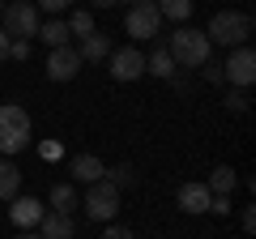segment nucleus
<instances>
[{
	"label": "nucleus",
	"mask_w": 256,
	"mask_h": 239,
	"mask_svg": "<svg viewBox=\"0 0 256 239\" xmlns=\"http://www.w3.org/2000/svg\"><path fill=\"white\" fill-rule=\"evenodd\" d=\"M166 56H171L180 68H201L205 60L214 56L210 38H205V30H192V26H180L171 34V43H166Z\"/></svg>",
	"instance_id": "obj_1"
},
{
	"label": "nucleus",
	"mask_w": 256,
	"mask_h": 239,
	"mask_svg": "<svg viewBox=\"0 0 256 239\" xmlns=\"http://www.w3.org/2000/svg\"><path fill=\"white\" fill-rule=\"evenodd\" d=\"M205 38L210 47H248L252 38V18L248 13H214V22L205 26Z\"/></svg>",
	"instance_id": "obj_2"
},
{
	"label": "nucleus",
	"mask_w": 256,
	"mask_h": 239,
	"mask_svg": "<svg viewBox=\"0 0 256 239\" xmlns=\"http://www.w3.org/2000/svg\"><path fill=\"white\" fill-rule=\"evenodd\" d=\"M30 146V116L22 102H0V158Z\"/></svg>",
	"instance_id": "obj_3"
},
{
	"label": "nucleus",
	"mask_w": 256,
	"mask_h": 239,
	"mask_svg": "<svg viewBox=\"0 0 256 239\" xmlns=\"http://www.w3.org/2000/svg\"><path fill=\"white\" fill-rule=\"evenodd\" d=\"M0 30L9 38H30L38 34V9L34 4H26V0H13V4H4V13H0Z\"/></svg>",
	"instance_id": "obj_4"
},
{
	"label": "nucleus",
	"mask_w": 256,
	"mask_h": 239,
	"mask_svg": "<svg viewBox=\"0 0 256 239\" xmlns=\"http://www.w3.org/2000/svg\"><path fill=\"white\" fill-rule=\"evenodd\" d=\"M86 214H90V222H111L120 214V188L107 184V180H98V184H90V192H86Z\"/></svg>",
	"instance_id": "obj_5"
},
{
	"label": "nucleus",
	"mask_w": 256,
	"mask_h": 239,
	"mask_svg": "<svg viewBox=\"0 0 256 239\" xmlns=\"http://www.w3.org/2000/svg\"><path fill=\"white\" fill-rule=\"evenodd\" d=\"M222 82L239 86V90H248V86L256 82V52L252 47H235V52H230V60L222 64Z\"/></svg>",
	"instance_id": "obj_6"
},
{
	"label": "nucleus",
	"mask_w": 256,
	"mask_h": 239,
	"mask_svg": "<svg viewBox=\"0 0 256 239\" xmlns=\"http://www.w3.org/2000/svg\"><path fill=\"white\" fill-rule=\"evenodd\" d=\"M124 30L132 38H154L158 30H162V13H158V4H132L124 18Z\"/></svg>",
	"instance_id": "obj_7"
},
{
	"label": "nucleus",
	"mask_w": 256,
	"mask_h": 239,
	"mask_svg": "<svg viewBox=\"0 0 256 239\" xmlns=\"http://www.w3.org/2000/svg\"><path fill=\"white\" fill-rule=\"evenodd\" d=\"M77 73H82L77 47H52V56H47V77H52V82H73Z\"/></svg>",
	"instance_id": "obj_8"
},
{
	"label": "nucleus",
	"mask_w": 256,
	"mask_h": 239,
	"mask_svg": "<svg viewBox=\"0 0 256 239\" xmlns=\"http://www.w3.org/2000/svg\"><path fill=\"white\" fill-rule=\"evenodd\" d=\"M107 60H111V77H116V82H137V77L146 73V56L132 52V47H120Z\"/></svg>",
	"instance_id": "obj_9"
},
{
	"label": "nucleus",
	"mask_w": 256,
	"mask_h": 239,
	"mask_svg": "<svg viewBox=\"0 0 256 239\" xmlns=\"http://www.w3.org/2000/svg\"><path fill=\"white\" fill-rule=\"evenodd\" d=\"M9 218H13V226L30 230V226L43 222V205H38L34 196H13V201H9Z\"/></svg>",
	"instance_id": "obj_10"
},
{
	"label": "nucleus",
	"mask_w": 256,
	"mask_h": 239,
	"mask_svg": "<svg viewBox=\"0 0 256 239\" xmlns=\"http://www.w3.org/2000/svg\"><path fill=\"white\" fill-rule=\"evenodd\" d=\"M175 201H180V210H184V214H210V201H214V192H210L205 184H184Z\"/></svg>",
	"instance_id": "obj_11"
},
{
	"label": "nucleus",
	"mask_w": 256,
	"mask_h": 239,
	"mask_svg": "<svg viewBox=\"0 0 256 239\" xmlns=\"http://www.w3.org/2000/svg\"><path fill=\"white\" fill-rule=\"evenodd\" d=\"M68 171H73V180H82V184H98L102 175H107V166H102L98 154H77L73 162H68Z\"/></svg>",
	"instance_id": "obj_12"
},
{
	"label": "nucleus",
	"mask_w": 256,
	"mask_h": 239,
	"mask_svg": "<svg viewBox=\"0 0 256 239\" xmlns=\"http://www.w3.org/2000/svg\"><path fill=\"white\" fill-rule=\"evenodd\" d=\"M111 52H116V47H111V38L102 34V30L86 34V38H82V47H77V56H82V64H86V60H94V64H98V60H107Z\"/></svg>",
	"instance_id": "obj_13"
},
{
	"label": "nucleus",
	"mask_w": 256,
	"mask_h": 239,
	"mask_svg": "<svg viewBox=\"0 0 256 239\" xmlns=\"http://www.w3.org/2000/svg\"><path fill=\"white\" fill-rule=\"evenodd\" d=\"M38 235H43V239H73L77 226H73V218H68V214H43Z\"/></svg>",
	"instance_id": "obj_14"
},
{
	"label": "nucleus",
	"mask_w": 256,
	"mask_h": 239,
	"mask_svg": "<svg viewBox=\"0 0 256 239\" xmlns=\"http://www.w3.org/2000/svg\"><path fill=\"white\" fill-rule=\"evenodd\" d=\"M18 192H22V171L9 158H0V201H13Z\"/></svg>",
	"instance_id": "obj_15"
},
{
	"label": "nucleus",
	"mask_w": 256,
	"mask_h": 239,
	"mask_svg": "<svg viewBox=\"0 0 256 239\" xmlns=\"http://www.w3.org/2000/svg\"><path fill=\"white\" fill-rule=\"evenodd\" d=\"M235 184H239V175L230 171V166H214V175L205 180V188H210L214 196H230V192H235Z\"/></svg>",
	"instance_id": "obj_16"
},
{
	"label": "nucleus",
	"mask_w": 256,
	"mask_h": 239,
	"mask_svg": "<svg viewBox=\"0 0 256 239\" xmlns=\"http://www.w3.org/2000/svg\"><path fill=\"white\" fill-rule=\"evenodd\" d=\"M38 38H43L47 47H68V22H47V26H38Z\"/></svg>",
	"instance_id": "obj_17"
},
{
	"label": "nucleus",
	"mask_w": 256,
	"mask_h": 239,
	"mask_svg": "<svg viewBox=\"0 0 256 239\" xmlns=\"http://www.w3.org/2000/svg\"><path fill=\"white\" fill-rule=\"evenodd\" d=\"M52 210L73 218V210H77V192H73V184H56V188H52Z\"/></svg>",
	"instance_id": "obj_18"
},
{
	"label": "nucleus",
	"mask_w": 256,
	"mask_h": 239,
	"mask_svg": "<svg viewBox=\"0 0 256 239\" xmlns=\"http://www.w3.org/2000/svg\"><path fill=\"white\" fill-rule=\"evenodd\" d=\"M146 73H154V77H171L175 73V60L166 56V47H158L154 56H146Z\"/></svg>",
	"instance_id": "obj_19"
},
{
	"label": "nucleus",
	"mask_w": 256,
	"mask_h": 239,
	"mask_svg": "<svg viewBox=\"0 0 256 239\" xmlns=\"http://www.w3.org/2000/svg\"><path fill=\"white\" fill-rule=\"evenodd\" d=\"M158 13L171 22H188L192 18V0H158Z\"/></svg>",
	"instance_id": "obj_20"
},
{
	"label": "nucleus",
	"mask_w": 256,
	"mask_h": 239,
	"mask_svg": "<svg viewBox=\"0 0 256 239\" xmlns=\"http://www.w3.org/2000/svg\"><path fill=\"white\" fill-rule=\"evenodd\" d=\"M102 180H107V184H116V188H132V184H137V171H132L128 162H120V166H107V175H102Z\"/></svg>",
	"instance_id": "obj_21"
},
{
	"label": "nucleus",
	"mask_w": 256,
	"mask_h": 239,
	"mask_svg": "<svg viewBox=\"0 0 256 239\" xmlns=\"http://www.w3.org/2000/svg\"><path fill=\"white\" fill-rule=\"evenodd\" d=\"M68 34H94V18H90V13H86V9H77L73 13V18H68Z\"/></svg>",
	"instance_id": "obj_22"
},
{
	"label": "nucleus",
	"mask_w": 256,
	"mask_h": 239,
	"mask_svg": "<svg viewBox=\"0 0 256 239\" xmlns=\"http://www.w3.org/2000/svg\"><path fill=\"white\" fill-rule=\"evenodd\" d=\"M9 60H30V38H13L9 43Z\"/></svg>",
	"instance_id": "obj_23"
},
{
	"label": "nucleus",
	"mask_w": 256,
	"mask_h": 239,
	"mask_svg": "<svg viewBox=\"0 0 256 239\" xmlns=\"http://www.w3.org/2000/svg\"><path fill=\"white\" fill-rule=\"evenodd\" d=\"M248 102H252V98H248L244 90H235V94H226V107H230V111H239V116H244V111H248Z\"/></svg>",
	"instance_id": "obj_24"
},
{
	"label": "nucleus",
	"mask_w": 256,
	"mask_h": 239,
	"mask_svg": "<svg viewBox=\"0 0 256 239\" xmlns=\"http://www.w3.org/2000/svg\"><path fill=\"white\" fill-rule=\"evenodd\" d=\"M205 82H222V64H214V60H205Z\"/></svg>",
	"instance_id": "obj_25"
},
{
	"label": "nucleus",
	"mask_w": 256,
	"mask_h": 239,
	"mask_svg": "<svg viewBox=\"0 0 256 239\" xmlns=\"http://www.w3.org/2000/svg\"><path fill=\"white\" fill-rule=\"evenodd\" d=\"M210 214H230V196H214V201H210Z\"/></svg>",
	"instance_id": "obj_26"
},
{
	"label": "nucleus",
	"mask_w": 256,
	"mask_h": 239,
	"mask_svg": "<svg viewBox=\"0 0 256 239\" xmlns=\"http://www.w3.org/2000/svg\"><path fill=\"white\" fill-rule=\"evenodd\" d=\"M38 4H43L47 13H60V9H68V4H73V0H38Z\"/></svg>",
	"instance_id": "obj_27"
},
{
	"label": "nucleus",
	"mask_w": 256,
	"mask_h": 239,
	"mask_svg": "<svg viewBox=\"0 0 256 239\" xmlns=\"http://www.w3.org/2000/svg\"><path fill=\"white\" fill-rule=\"evenodd\" d=\"M239 222H244V230H248V235H252V230H256V210H252V205H248V210H244V218H239Z\"/></svg>",
	"instance_id": "obj_28"
},
{
	"label": "nucleus",
	"mask_w": 256,
	"mask_h": 239,
	"mask_svg": "<svg viewBox=\"0 0 256 239\" xmlns=\"http://www.w3.org/2000/svg\"><path fill=\"white\" fill-rule=\"evenodd\" d=\"M102 239H132V230H124V226H107V235Z\"/></svg>",
	"instance_id": "obj_29"
},
{
	"label": "nucleus",
	"mask_w": 256,
	"mask_h": 239,
	"mask_svg": "<svg viewBox=\"0 0 256 239\" xmlns=\"http://www.w3.org/2000/svg\"><path fill=\"white\" fill-rule=\"evenodd\" d=\"M9 43H13V38L4 34V30H0V60H9Z\"/></svg>",
	"instance_id": "obj_30"
},
{
	"label": "nucleus",
	"mask_w": 256,
	"mask_h": 239,
	"mask_svg": "<svg viewBox=\"0 0 256 239\" xmlns=\"http://www.w3.org/2000/svg\"><path fill=\"white\" fill-rule=\"evenodd\" d=\"M94 9H111V4H116V0H90Z\"/></svg>",
	"instance_id": "obj_31"
},
{
	"label": "nucleus",
	"mask_w": 256,
	"mask_h": 239,
	"mask_svg": "<svg viewBox=\"0 0 256 239\" xmlns=\"http://www.w3.org/2000/svg\"><path fill=\"white\" fill-rule=\"evenodd\" d=\"M18 239H43V235H34V230H22V235Z\"/></svg>",
	"instance_id": "obj_32"
},
{
	"label": "nucleus",
	"mask_w": 256,
	"mask_h": 239,
	"mask_svg": "<svg viewBox=\"0 0 256 239\" xmlns=\"http://www.w3.org/2000/svg\"><path fill=\"white\" fill-rule=\"evenodd\" d=\"M137 4H158V0H137Z\"/></svg>",
	"instance_id": "obj_33"
},
{
	"label": "nucleus",
	"mask_w": 256,
	"mask_h": 239,
	"mask_svg": "<svg viewBox=\"0 0 256 239\" xmlns=\"http://www.w3.org/2000/svg\"><path fill=\"white\" fill-rule=\"evenodd\" d=\"M0 13H4V0H0Z\"/></svg>",
	"instance_id": "obj_34"
},
{
	"label": "nucleus",
	"mask_w": 256,
	"mask_h": 239,
	"mask_svg": "<svg viewBox=\"0 0 256 239\" xmlns=\"http://www.w3.org/2000/svg\"><path fill=\"white\" fill-rule=\"evenodd\" d=\"M9 4H13V0H9Z\"/></svg>",
	"instance_id": "obj_35"
}]
</instances>
